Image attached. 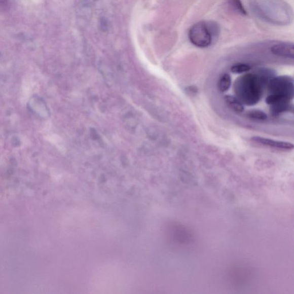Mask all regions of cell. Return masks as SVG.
Wrapping results in <instances>:
<instances>
[{"instance_id": "12", "label": "cell", "mask_w": 294, "mask_h": 294, "mask_svg": "<svg viewBox=\"0 0 294 294\" xmlns=\"http://www.w3.org/2000/svg\"><path fill=\"white\" fill-rule=\"evenodd\" d=\"M124 123L126 126L130 129H135L136 127L137 122L133 116H129L125 119Z\"/></svg>"}, {"instance_id": "7", "label": "cell", "mask_w": 294, "mask_h": 294, "mask_svg": "<svg viewBox=\"0 0 294 294\" xmlns=\"http://www.w3.org/2000/svg\"><path fill=\"white\" fill-rule=\"evenodd\" d=\"M225 102L227 105L236 113L241 114L244 111L243 103L237 97L227 95L225 96Z\"/></svg>"}, {"instance_id": "2", "label": "cell", "mask_w": 294, "mask_h": 294, "mask_svg": "<svg viewBox=\"0 0 294 294\" xmlns=\"http://www.w3.org/2000/svg\"><path fill=\"white\" fill-rule=\"evenodd\" d=\"M237 98L246 105L256 104L262 96V83L256 75H246L239 78L235 84Z\"/></svg>"}, {"instance_id": "3", "label": "cell", "mask_w": 294, "mask_h": 294, "mask_svg": "<svg viewBox=\"0 0 294 294\" xmlns=\"http://www.w3.org/2000/svg\"><path fill=\"white\" fill-rule=\"evenodd\" d=\"M219 27L213 22L201 21L193 25L189 31L190 42L198 48L209 47L218 36Z\"/></svg>"}, {"instance_id": "10", "label": "cell", "mask_w": 294, "mask_h": 294, "mask_svg": "<svg viewBox=\"0 0 294 294\" xmlns=\"http://www.w3.org/2000/svg\"><path fill=\"white\" fill-rule=\"evenodd\" d=\"M247 116L250 119L263 121L267 119V115L260 110H252L248 112Z\"/></svg>"}, {"instance_id": "4", "label": "cell", "mask_w": 294, "mask_h": 294, "mask_svg": "<svg viewBox=\"0 0 294 294\" xmlns=\"http://www.w3.org/2000/svg\"><path fill=\"white\" fill-rule=\"evenodd\" d=\"M270 94L290 100L293 96V84L291 77L281 76L272 80L269 85Z\"/></svg>"}, {"instance_id": "6", "label": "cell", "mask_w": 294, "mask_h": 294, "mask_svg": "<svg viewBox=\"0 0 294 294\" xmlns=\"http://www.w3.org/2000/svg\"><path fill=\"white\" fill-rule=\"evenodd\" d=\"M272 54L277 57L293 59L294 57V46L292 43L280 42L276 43L271 47Z\"/></svg>"}, {"instance_id": "8", "label": "cell", "mask_w": 294, "mask_h": 294, "mask_svg": "<svg viewBox=\"0 0 294 294\" xmlns=\"http://www.w3.org/2000/svg\"><path fill=\"white\" fill-rule=\"evenodd\" d=\"M232 79L230 75L225 73L219 77L218 82V88L220 92L226 93L231 87Z\"/></svg>"}, {"instance_id": "11", "label": "cell", "mask_w": 294, "mask_h": 294, "mask_svg": "<svg viewBox=\"0 0 294 294\" xmlns=\"http://www.w3.org/2000/svg\"><path fill=\"white\" fill-rule=\"evenodd\" d=\"M233 10L242 15H246V12L240 0H227Z\"/></svg>"}, {"instance_id": "9", "label": "cell", "mask_w": 294, "mask_h": 294, "mask_svg": "<svg viewBox=\"0 0 294 294\" xmlns=\"http://www.w3.org/2000/svg\"><path fill=\"white\" fill-rule=\"evenodd\" d=\"M250 66L245 63H236L231 67V71L235 74H243L250 70Z\"/></svg>"}, {"instance_id": "1", "label": "cell", "mask_w": 294, "mask_h": 294, "mask_svg": "<svg viewBox=\"0 0 294 294\" xmlns=\"http://www.w3.org/2000/svg\"><path fill=\"white\" fill-rule=\"evenodd\" d=\"M250 6L258 17L271 24H288L292 18L291 9L283 0H251Z\"/></svg>"}, {"instance_id": "5", "label": "cell", "mask_w": 294, "mask_h": 294, "mask_svg": "<svg viewBox=\"0 0 294 294\" xmlns=\"http://www.w3.org/2000/svg\"><path fill=\"white\" fill-rule=\"evenodd\" d=\"M251 140L257 144L269 146L272 149L283 151H289L293 149V144L289 142L275 140L260 136L252 137Z\"/></svg>"}]
</instances>
